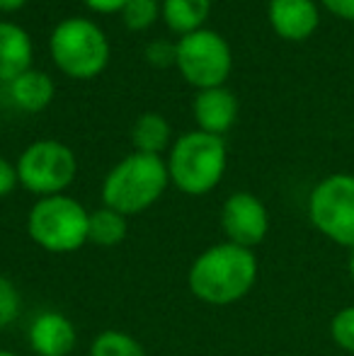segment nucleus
<instances>
[{"label": "nucleus", "instance_id": "obj_7", "mask_svg": "<svg viewBox=\"0 0 354 356\" xmlns=\"http://www.w3.org/2000/svg\"><path fill=\"white\" fill-rule=\"evenodd\" d=\"M78 172V160L66 143L37 141L17 160V179L27 192L39 199L63 194Z\"/></svg>", "mask_w": 354, "mask_h": 356}, {"label": "nucleus", "instance_id": "obj_23", "mask_svg": "<svg viewBox=\"0 0 354 356\" xmlns=\"http://www.w3.org/2000/svg\"><path fill=\"white\" fill-rule=\"evenodd\" d=\"M17 165H13L10 160H5L0 155V199L13 194V189L17 187Z\"/></svg>", "mask_w": 354, "mask_h": 356}, {"label": "nucleus", "instance_id": "obj_15", "mask_svg": "<svg viewBox=\"0 0 354 356\" xmlns=\"http://www.w3.org/2000/svg\"><path fill=\"white\" fill-rule=\"evenodd\" d=\"M129 220L114 209H95L90 211L88 223V243H95L97 248H117L127 240Z\"/></svg>", "mask_w": 354, "mask_h": 356}, {"label": "nucleus", "instance_id": "obj_21", "mask_svg": "<svg viewBox=\"0 0 354 356\" xmlns=\"http://www.w3.org/2000/svg\"><path fill=\"white\" fill-rule=\"evenodd\" d=\"M22 310V296L19 289L8 277H0V330L10 327Z\"/></svg>", "mask_w": 354, "mask_h": 356}, {"label": "nucleus", "instance_id": "obj_16", "mask_svg": "<svg viewBox=\"0 0 354 356\" xmlns=\"http://www.w3.org/2000/svg\"><path fill=\"white\" fill-rule=\"evenodd\" d=\"M211 10V0H166L163 3V17L166 24L177 34H192L207 19Z\"/></svg>", "mask_w": 354, "mask_h": 356}, {"label": "nucleus", "instance_id": "obj_22", "mask_svg": "<svg viewBox=\"0 0 354 356\" xmlns=\"http://www.w3.org/2000/svg\"><path fill=\"white\" fill-rule=\"evenodd\" d=\"M146 58L153 66L166 68L177 61V47H172V44H168V42H153L151 47L146 49Z\"/></svg>", "mask_w": 354, "mask_h": 356}, {"label": "nucleus", "instance_id": "obj_14", "mask_svg": "<svg viewBox=\"0 0 354 356\" xmlns=\"http://www.w3.org/2000/svg\"><path fill=\"white\" fill-rule=\"evenodd\" d=\"M8 92L13 99L15 107H19L22 112H42L51 104L54 99V80L42 71H32L22 73L19 78H15L13 83H8Z\"/></svg>", "mask_w": 354, "mask_h": 356}, {"label": "nucleus", "instance_id": "obj_1", "mask_svg": "<svg viewBox=\"0 0 354 356\" xmlns=\"http://www.w3.org/2000/svg\"><path fill=\"white\" fill-rule=\"evenodd\" d=\"M260 264L252 250L228 240L207 248L189 267L187 286L197 300L207 305H233L252 291Z\"/></svg>", "mask_w": 354, "mask_h": 356}, {"label": "nucleus", "instance_id": "obj_12", "mask_svg": "<svg viewBox=\"0 0 354 356\" xmlns=\"http://www.w3.org/2000/svg\"><path fill=\"white\" fill-rule=\"evenodd\" d=\"M238 117V99L226 88H209L202 90L194 99V119L199 124V131L223 136L236 124Z\"/></svg>", "mask_w": 354, "mask_h": 356}, {"label": "nucleus", "instance_id": "obj_4", "mask_svg": "<svg viewBox=\"0 0 354 356\" xmlns=\"http://www.w3.org/2000/svg\"><path fill=\"white\" fill-rule=\"evenodd\" d=\"M90 211L66 194L44 197L29 209L27 235L47 252L68 254L88 243Z\"/></svg>", "mask_w": 354, "mask_h": 356}, {"label": "nucleus", "instance_id": "obj_10", "mask_svg": "<svg viewBox=\"0 0 354 356\" xmlns=\"http://www.w3.org/2000/svg\"><path fill=\"white\" fill-rule=\"evenodd\" d=\"M29 349L37 356H71L78 344L76 325L58 310H44L29 325Z\"/></svg>", "mask_w": 354, "mask_h": 356}, {"label": "nucleus", "instance_id": "obj_25", "mask_svg": "<svg viewBox=\"0 0 354 356\" xmlns=\"http://www.w3.org/2000/svg\"><path fill=\"white\" fill-rule=\"evenodd\" d=\"M83 3L95 13H117V10H124L127 0H83Z\"/></svg>", "mask_w": 354, "mask_h": 356}, {"label": "nucleus", "instance_id": "obj_11", "mask_svg": "<svg viewBox=\"0 0 354 356\" xmlns=\"http://www.w3.org/2000/svg\"><path fill=\"white\" fill-rule=\"evenodd\" d=\"M269 24L287 42H303L321 24L316 0H269Z\"/></svg>", "mask_w": 354, "mask_h": 356}, {"label": "nucleus", "instance_id": "obj_5", "mask_svg": "<svg viewBox=\"0 0 354 356\" xmlns=\"http://www.w3.org/2000/svg\"><path fill=\"white\" fill-rule=\"evenodd\" d=\"M51 56L66 75L90 80L107 66L109 44L102 29L90 19H66L51 34Z\"/></svg>", "mask_w": 354, "mask_h": 356}, {"label": "nucleus", "instance_id": "obj_9", "mask_svg": "<svg viewBox=\"0 0 354 356\" xmlns=\"http://www.w3.org/2000/svg\"><path fill=\"white\" fill-rule=\"evenodd\" d=\"M221 230L228 243L257 248L269 233L267 207L250 192H236L221 207Z\"/></svg>", "mask_w": 354, "mask_h": 356}, {"label": "nucleus", "instance_id": "obj_24", "mask_svg": "<svg viewBox=\"0 0 354 356\" xmlns=\"http://www.w3.org/2000/svg\"><path fill=\"white\" fill-rule=\"evenodd\" d=\"M323 8L330 15H335L337 19L345 22H354V0H321Z\"/></svg>", "mask_w": 354, "mask_h": 356}, {"label": "nucleus", "instance_id": "obj_17", "mask_svg": "<svg viewBox=\"0 0 354 356\" xmlns=\"http://www.w3.org/2000/svg\"><path fill=\"white\" fill-rule=\"evenodd\" d=\"M131 141L136 145V153L161 155L170 143V124L166 117L156 112H148L136 119L131 129Z\"/></svg>", "mask_w": 354, "mask_h": 356}, {"label": "nucleus", "instance_id": "obj_26", "mask_svg": "<svg viewBox=\"0 0 354 356\" xmlns=\"http://www.w3.org/2000/svg\"><path fill=\"white\" fill-rule=\"evenodd\" d=\"M27 0H0V10L3 13H10V10H19Z\"/></svg>", "mask_w": 354, "mask_h": 356}, {"label": "nucleus", "instance_id": "obj_13", "mask_svg": "<svg viewBox=\"0 0 354 356\" xmlns=\"http://www.w3.org/2000/svg\"><path fill=\"white\" fill-rule=\"evenodd\" d=\"M32 66V42L13 22H0V80L13 83Z\"/></svg>", "mask_w": 354, "mask_h": 356}, {"label": "nucleus", "instance_id": "obj_27", "mask_svg": "<svg viewBox=\"0 0 354 356\" xmlns=\"http://www.w3.org/2000/svg\"><path fill=\"white\" fill-rule=\"evenodd\" d=\"M347 272H350L352 282H354V250H350V259H347Z\"/></svg>", "mask_w": 354, "mask_h": 356}, {"label": "nucleus", "instance_id": "obj_2", "mask_svg": "<svg viewBox=\"0 0 354 356\" xmlns=\"http://www.w3.org/2000/svg\"><path fill=\"white\" fill-rule=\"evenodd\" d=\"M170 175L161 155L131 153L117 163L102 182V202L122 216H136L151 209L168 189Z\"/></svg>", "mask_w": 354, "mask_h": 356}, {"label": "nucleus", "instance_id": "obj_3", "mask_svg": "<svg viewBox=\"0 0 354 356\" xmlns=\"http://www.w3.org/2000/svg\"><path fill=\"white\" fill-rule=\"evenodd\" d=\"M226 143L221 136L192 131L179 136L168 158V175L179 192L189 197L209 194L226 172Z\"/></svg>", "mask_w": 354, "mask_h": 356}, {"label": "nucleus", "instance_id": "obj_8", "mask_svg": "<svg viewBox=\"0 0 354 356\" xmlns=\"http://www.w3.org/2000/svg\"><path fill=\"white\" fill-rule=\"evenodd\" d=\"M175 63L182 78L194 88H221L231 73V47L221 34L211 29H197L179 39Z\"/></svg>", "mask_w": 354, "mask_h": 356}, {"label": "nucleus", "instance_id": "obj_19", "mask_svg": "<svg viewBox=\"0 0 354 356\" xmlns=\"http://www.w3.org/2000/svg\"><path fill=\"white\" fill-rule=\"evenodd\" d=\"M330 339L347 354H354V305L340 308L330 320Z\"/></svg>", "mask_w": 354, "mask_h": 356}, {"label": "nucleus", "instance_id": "obj_6", "mask_svg": "<svg viewBox=\"0 0 354 356\" xmlns=\"http://www.w3.org/2000/svg\"><path fill=\"white\" fill-rule=\"evenodd\" d=\"M308 218L323 238L354 250V175L323 177L308 197Z\"/></svg>", "mask_w": 354, "mask_h": 356}, {"label": "nucleus", "instance_id": "obj_18", "mask_svg": "<svg viewBox=\"0 0 354 356\" xmlns=\"http://www.w3.org/2000/svg\"><path fill=\"white\" fill-rule=\"evenodd\" d=\"M90 356H148L138 339L122 330H104L90 344Z\"/></svg>", "mask_w": 354, "mask_h": 356}, {"label": "nucleus", "instance_id": "obj_28", "mask_svg": "<svg viewBox=\"0 0 354 356\" xmlns=\"http://www.w3.org/2000/svg\"><path fill=\"white\" fill-rule=\"evenodd\" d=\"M0 356H19V354H15V352H8V349H0Z\"/></svg>", "mask_w": 354, "mask_h": 356}, {"label": "nucleus", "instance_id": "obj_20", "mask_svg": "<svg viewBox=\"0 0 354 356\" xmlns=\"http://www.w3.org/2000/svg\"><path fill=\"white\" fill-rule=\"evenodd\" d=\"M122 17L129 29H146L156 22L158 3L156 0H127V5L122 10Z\"/></svg>", "mask_w": 354, "mask_h": 356}]
</instances>
